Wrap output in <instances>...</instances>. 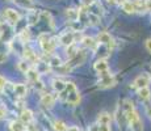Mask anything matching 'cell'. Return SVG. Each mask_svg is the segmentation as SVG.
I'll return each mask as SVG.
<instances>
[{"mask_svg":"<svg viewBox=\"0 0 151 131\" xmlns=\"http://www.w3.org/2000/svg\"><path fill=\"white\" fill-rule=\"evenodd\" d=\"M59 94H60V98H63L70 105H76L80 102V93L74 83H67L66 89L62 93H59Z\"/></svg>","mask_w":151,"mask_h":131,"instance_id":"cell-1","label":"cell"},{"mask_svg":"<svg viewBox=\"0 0 151 131\" xmlns=\"http://www.w3.org/2000/svg\"><path fill=\"white\" fill-rule=\"evenodd\" d=\"M14 37V29L11 22L5 21V20H0V41L3 42H8L13 39Z\"/></svg>","mask_w":151,"mask_h":131,"instance_id":"cell-2","label":"cell"},{"mask_svg":"<svg viewBox=\"0 0 151 131\" xmlns=\"http://www.w3.org/2000/svg\"><path fill=\"white\" fill-rule=\"evenodd\" d=\"M38 41H40V46H41L42 51L45 52V54H51V52L55 50V46H57L55 39L49 37L47 34H41Z\"/></svg>","mask_w":151,"mask_h":131,"instance_id":"cell-3","label":"cell"},{"mask_svg":"<svg viewBox=\"0 0 151 131\" xmlns=\"http://www.w3.org/2000/svg\"><path fill=\"white\" fill-rule=\"evenodd\" d=\"M99 75H100V81H99V87L100 88L105 89V88H110V87L116 85V77L109 71H105Z\"/></svg>","mask_w":151,"mask_h":131,"instance_id":"cell-4","label":"cell"},{"mask_svg":"<svg viewBox=\"0 0 151 131\" xmlns=\"http://www.w3.org/2000/svg\"><path fill=\"white\" fill-rule=\"evenodd\" d=\"M86 52H84L83 50H79L76 52V54L74 55L72 58H70V59L67 60V63H66V66L68 67L70 69H72V68H75V67H78V66H80V64H83L84 63V60H86Z\"/></svg>","mask_w":151,"mask_h":131,"instance_id":"cell-5","label":"cell"},{"mask_svg":"<svg viewBox=\"0 0 151 131\" xmlns=\"http://www.w3.org/2000/svg\"><path fill=\"white\" fill-rule=\"evenodd\" d=\"M150 81H151V76H150V75H147V74H141V75H138V76L135 77L134 80H133L132 87H133V88H135V89L138 91V89H141V88L149 87Z\"/></svg>","mask_w":151,"mask_h":131,"instance_id":"cell-6","label":"cell"},{"mask_svg":"<svg viewBox=\"0 0 151 131\" xmlns=\"http://www.w3.org/2000/svg\"><path fill=\"white\" fill-rule=\"evenodd\" d=\"M3 16H4V20H7L8 22H11L12 25L19 24L20 21V14L17 11L12 9V8H7V9L3 11Z\"/></svg>","mask_w":151,"mask_h":131,"instance_id":"cell-7","label":"cell"},{"mask_svg":"<svg viewBox=\"0 0 151 131\" xmlns=\"http://www.w3.org/2000/svg\"><path fill=\"white\" fill-rule=\"evenodd\" d=\"M97 42L101 43V45H104V46H106V47L110 49V50H112V47L114 46V41H113L112 36H110L109 33H106V31H101V33H99Z\"/></svg>","mask_w":151,"mask_h":131,"instance_id":"cell-8","label":"cell"},{"mask_svg":"<svg viewBox=\"0 0 151 131\" xmlns=\"http://www.w3.org/2000/svg\"><path fill=\"white\" fill-rule=\"evenodd\" d=\"M9 52H11V43L0 41V64L7 60Z\"/></svg>","mask_w":151,"mask_h":131,"instance_id":"cell-9","label":"cell"},{"mask_svg":"<svg viewBox=\"0 0 151 131\" xmlns=\"http://www.w3.org/2000/svg\"><path fill=\"white\" fill-rule=\"evenodd\" d=\"M59 42H60V45L66 46V47L71 46L72 43H74V33H72V30L65 31V33L59 37Z\"/></svg>","mask_w":151,"mask_h":131,"instance_id":"cell-10","label":"cell"},{"mask_svg":"<svg viewBox=\"0 0 151 131\" xmlns=\"http://www.w3.org/2000/svg\"><path fill=\"white\" fill-rule=\"evenodd\" d=\"M121 8H122V11L125 13H137V8H135V4L134 1H132V0H122L121 1Z\"/></svg>","mask_w":151,"mask_h":131,"instance_id":"cell-11","label":"cell"},{"mask_svg":"<svg viewBox=\"0 0 151 131\" xmlns=\"http://www.w3.org/2000/svg\"><path fill=\"white\" fill-rule=\"evenodd\" d=\"M93 69L97 74H103V72H105V71H109L108 62H106L105 59H97L93 64Z\"/></svg>","mask_w":151,"mask_h":131,"instance_id":"cell-12","label":"cell"},{"mask_svg":"<svg viewBox=\"0 0 151 131\" xmlns=\"http://www.w3.org/2000/svg\"><path fill=\"white\" fill-rule=\"evenodd\" d=\"M55 102V97L51 93H45V94H42L41 97V104L43 105L45 107H47V109H50V107H53V105Z\"/></svg>","mask_w":151,"mask_h":131,"instance_id":"cell-13","label":"cell"},{"mask_svg":"<svg viewBox=\"0 0 151 131\" xmlns=\"http://www.w3.org/2000/svg\"><path fill=\"white\" fill-rule=\"evenodd\" d=\"M20 119H21V122L24 125H30L32 122H33V119H34L33 113H32L29 109H24L21 112V114H20Z\"/></svg>","mask_w":151,"mask_h":131,"instance_id":"cell-14","label":"cell"},{"mask_svg":"<svg viewBox=\"0 0 151 131\" xmlns=\"http://www.w3.org/2000/svg\"><path fill=\"white\" fill-rule=\"evenodd\" d=\"M25 75H27V79H28L29 83L34 84L36 81H38V80H40V75H41V74H40V72L37 71L36 67H32V68L29 69V71H28Z\"/></svg>","mask_w":151,"mask_h":131,"instance_id":"cell-15","label":"cell"},{"mask_svg":"<svg viewBox=\"0 0 151 131\" xmlns=\"http://www.w3.org/2000/svg\"><path fill=\"white\" fill-rule=\"evenodd\" d=\"M13 93L17 97H25L28 93V88L25 84H13Z\"/></svg>","mask_w":151,"mask_h":131,"instance_id":"cell-16","label":"cell"},{"mask_svg":"<svg viewBox=\"0 0 151 131\" xmlns=\"http://www.w3.org/2000/svg\"><path fill=\"white\" fill-rule=\"evenodd\" d=\"M66 85H67V83H65L62 79H54L51 83V87L57 93H62L66 89Z\"/></svg>","mask_w":151,"mask_h":131,"instance_id":"cell-17","label":"cell"},{"mask_svg":"<svg viewBox=\"0 0 151 131\" xmlns=\"http://www.w3.org/2000/svg\"><path fill=\"white\" fill-rule=\"evenodd\" d=\"M66 17L68 19V21H78L80 19V12L76 8H67L66 9Z\"/></svg>","mask_w":151,"mask_h":131,"instance_id":"cell-18","label":"cell"},{"mask_svg":"<svg viewBox=\"0 0 151 131\" xmlns=\"http://www.w3.org/2000/svg\"><path fill=\"white\" fill-rule=\"evenodd\" d=\"M97 43L99 42H96V39L92 38V37H84V38L82 39V45L84 46V47L92 49V50H95V49H96Z\"/></svg>","mask_w":151,"mask_h":131,"instance_id":"cell-19","label":"cell"},{"mask_svg":"<svg viewBox=\"0 0 151 131\" xmlns=\"http://www.w3.org/2000/svg\"><path fill=\"white\" fill-rule=\"evenodd\" d=\"M138 97L141 98L142 101H149L151 98V91L149 87H145V88H141L138 89Z\"/></svg>","mask_w":151,"mask_h":131,"instance_id":"cell-20","label":"cell"},{"mask_svg":"<svg viewBox=\"0 0 151 131\" xmlns=\"http://www.w3.org/2000/svg\"><path fill=\"white\" fill-rule=\"evenodd\" d=\"M13 3L19 5L20 8H24V9H32L34 7L33 0H13Z\"/></svg>","mask_w":151,"mask_h":131,"instance_id":"cell-21","label":"cell"},{"mask_svg":"<svg viewBox=\"0 0 151 131\" xmlns=\"http://www.w3.org/2000/svg\"><path fill=\"white\" fill-rule=\"evenodd\" d=\"M17 68H19V71L27 74L29 69L32 68V63L29 62V60H27V59H21L19 63H17Z\"/></svg>","mask_w":151,"mask_h":131,"instance_id":"cell-22","label":"cell"},{"mask_svg":"<svg viewBox=\"0 0 151 131\" xmlns=\"http://www.w3.org/2000/svg\"><path fill=\"white\" fill-rule=\"evenodd\" d=\"M97 122L99 123H103V125H110V122H112V115L105 112L100 113L97 117Z\"/></svg>","mask_w":151,"mask_h":131,"instance_id":"cell-23","label":"cell"},{"mask_svg":"<svg viewBox=\"0 0 151 131\" xmlns=\"http://www.w3.org/2000/svg\"><path fill=\"white\" fill-rule=\"evenodd\" d=\"M36 68H37V71H38L40 74H45V72H47L49 69H50V64H49L47 62L38 60V62L36 63Z\"/></svg>","mask_w":151,"mask_h":131,"instance_id":"cell-24","label":"cell"},{"mask_svg":"<svg viewBox=\"0 0 151 131\" xmlns=\"http://www.w3.org/2000/svg\"><path fill=\"white\" fill-rule=\"evenodd\" d=\"M135 8H137V12H149L147 11V1L146 0H135L134 1Z\"/></svg>","mask_w":151,"mask_h":131,"instance_id":"cell-25","label":"cell"},{"mask_svg":"<svg viewBox=\"0 0 151 131\" xmlns=\"http://www.w3.org/2000/svg\"><path fill=\"white\" fill-rule=\"evenodd\" d=\"M19 39L21 41L22 43H28L29 41H30V31L28 30V29H22L21 31H20V34H19Z\"/></svg>","mask_w":151,"mask_h":131,"instance_id":"cell-26","label":"cell"},{"mask_svg":"<svg viewBox=\"0 0 151 131\" xmlns=\"http://www.w3.org/2000/svg\"><path fill=\"white\" fill-rule=\"evenodd\" d=\"M11 131H25L27 130V127H25V125L22 123V122H19V121H13L11 122Z\"/></svg>","mask_w":151,"mask_h":131,"instance_id":"cell-27","label":"cell"},{"mask_svg":"<svg viewBox=\"0 0 151 131\" xmlns=\"http://www.w3.org/2000/svg\"><path fill=\"white\" fill-rule=\"evenodd\" d=\"M40 16H41V13H37V12H29L28 14V21L30 25H34L37 24V21H38Z\"/></svg>","mask_w":151,"mask_h":131,"instance_id":"cell-28","label":"cell"},{"mask_svg":"<svg viewBox=\"0 0 151 131\" xmlns=\"http://www.w3.org/2000/svg\"><path fill=\"white\" fill-rule=\"evenodd\" d=\"M68 127L63 121H55L54 122V130L55 131H67Z\"/></svg>","mask_w":151,"mask_h":131,"instance_id":"cell-29","label":"cell"},{"mask_svg":"<svg viewBox=\"0 0 151 131\" xmlns=\"http://www.w3.org/2000/svg\"><path fill=\"white\" fill-rule=\"evenodd\" d=\"M78 51H79V47H78L75 43H72L71 46H68V47H67V57H68V59L74 57V55L76 54Z\"/></svg>","mask_w":151,"mask_h":131,"instance_id":"cell-30","label":"cell"},{"mask_svg":"<svg viewBox=\"0 0 151 131\" xmlns=\"http://www.w3.org/2000/svg\"><path fill=\"white\" fill-rule=\"evenodd\" d=\"M49 64H50V67H53V68H58L59 66H62V60L58 57H51V59L49 60Z\"/></svg>","mask_w":151,"mask_h":131,"instance_id":"cell-31","label":"cell"},{"mask_svg":"<svg viewBox=\"0 0 151 131\" xmlns=\"http://www.w3.org/2000/svg\"><path fill=\"white\" fill-rule=\"evenodd\" d=\"M99 123V122H97ZM99 131H112L110 130L109 125H103V123H99Z\"/></svg>","mask_w":151,"mask_h":131,"instance_id":"cell-32","label":"cell"},{"mask_svg":"<svg viewBox=\"0 0 151 131\" xmlns=\"http://www.w3.org/2000/svg\"><path fill=\"white\" fill-rule=\"evenodd\" d=\"M33 85H34V88H36V89H38V91H42V89L45 88V85H43V84H42V81H41V80L36 81V83H34Z\"/></svg>","mask_w":151,"mask_h":131,"instance_id":"cell-33","label":"cell"},{"mask_svg":"<svg viewBox=\"0 0 151 131\" xmlns=\"http://www.w3.org/2000/svg\"><path fill=\"white\" fill-rule=\"evenodd\" d=\"M5 85H7V80H5L4 76H1V75H0V91H1V89H4Z\"/></svg>","mask_w":151,"mask_h":131,"instance_id":"cell-34","label":"cell"},{"mask_svg":"<svg viewBox=\"0 0 151 131\" xmlns=\"http://www.w3.org/2000/svg\"><path fill=\"white\" fill-rule=\"evenodd\" d=\"M145 46H146V50L149 51V52H151V38L146 39V42H145Z\"/></svg>","mask_w":151,"mask_h":131,"instance_id":"cell-35","label":"cell"},{"mask_svg":"<svg viewBox=\"0 0 151 131\" xmlns=\"http://www.w3.org/2000/svg\"><path fill=\"white\" fill-rule=\"evenodd\" d=\"M7 117V110H5V107L0 106V118H4Z\"/></svg>","mask_w":151,"mask_h":131,"instance_id":"cell-36","label":"cell"},{"mask_svg":"<svg viewBox=\"0 0 151 131\" xmlns=\"http://www.w3.org/2000/svg\"><path fill=\"white\" fill-rule=\"evenodd\" d=\"M88 131H99V123H93L88 127Z\"/></svg>","mask_w":151,"mask_h":131,"instance_id":"cell-37","label":"cell"},{"mask_svg":"<svg viewBox=\"0 0 151 131\" xmlns=\"http://www.w3.org/2000/svg\"><path fill=\"white\" fill-rule=\"evenodd\" d=\"M82 3H83L84 7H89L91 4H93L95 3V0H82Z\"/></svg>","mask_w":151,"mask_h":131,"instance_id":"cell-38","label":"cell"},{"mask_svg":"<svg viewBox=\"0 0 151 131\" xmlns=\"http://www.w3.org/2000/svg\"><path fill=\"white\" fill-rule=\"evenodd\" d=\"M146 110H147V115H149V118L151 119V106H147Z\"/></svg>","mask_w":151,"mask_h":131,"instance_id":"cell-39","label":"cell"},{"mask_svg":"<svg viewBox=\"0 0 151 131\" xmlns=\"http://www.w3.org/2000/svg\"><path fill=\"white\" fill-rule=\"evenodd\" d=\"M106 1H108L109 4H117V3L121 1V0H106Z\"/></svg>","mask_w":151,"mask_h":131,"instance_id":"cell-40","label":"cell"},{"mask_svg":"<svg viewBox=\"0 0 151 131\" xmlns=\"http://www.w3.org/2000/svg\"><path fill=\"white\" fill-rule=\"evenodd\" d=\"M121 1H122V0H121ZM121 1H120V3H121Z\"/></svg>","mask_w":151,"mask_h":131,"instance_id":"cell-41","label":"cell"},{"mask_svg":"<svg viewBox=\"0 0 151 131\" xmlns=\"http://www.w3.org/2000/svg\"><path fill=\"white\" fill-rule=\"evenodd\" d=\"M149 1H151V0H149Z\"/></svg>","mask_w":151,"mask_h":131,"instance_id":"cell-42","label":"cell"}]
</instances>
